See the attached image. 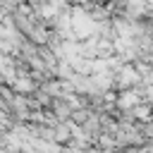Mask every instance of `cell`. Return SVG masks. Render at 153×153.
Returning <instances> with one entry per match:
<instances>
[{"instance_id": "3957f363", "label": "cell", "mask_w": 153, "mask_h": 153, "mask_svg": "<svg viewBox=\"0 0 153 153\" xmlns=\"http://www.w3.org/2000/svg\"><path fill=\"white\" fill-rule=\"evenodd\" d=\"M131 115H134V120H136L139 124L151 122V120H153V105H151V103H139V105L131 108Z\"/></svg>"}, {"instance_id": "6da1fadb", "label": "cell", "mask_w": 153, "mask_h": 153, "mask_svg": "<svg viewBox=\"0 0 153 153\" xmlns=\"http://www.w3.org/2000/svg\"><path fill=\"white\" fill-rule=\"evenodd\" d=\"M50 110H53V115H55L57 122H69V120H72V112H74L72 105H69L65 98H53Z\"/></svg>"}, {"instance_id": "7a4b0ae2", "label": "cell", "mask_w": 153, "mask_h": 153, "mask_svg": "<svg viewBox=\"0 0 153 153\" xmlns=\"http://www.w3.org/2000/svg\"><path fill=\"white\" fill-rule=\"evenodd\" d=\"M12 91H14V93H22V96H24V93L31 96V93L38 91V86H36V81H33L31 76H17V79L12 81Z\"/></svg>"}]
</instances>
